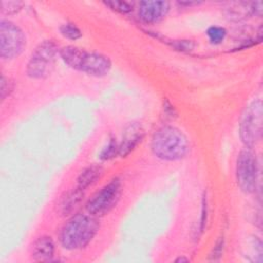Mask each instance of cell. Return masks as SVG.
<instances>
[{
    "label": "cell",
    "instance_id": "6da1fadb",
    "mask_svg": "<svg viewBox=\"0 0 263 263\" xmlns=\"http://www.w3.org/2000/svg\"><path fill=\"white\" fill-rule=\"evenodd\" d=\"M154 155L162 160L175 161L184 158L189 151L187 137L179 128L165 125L158 128L151 141Z\"/></svg>",
    "mask_w": 263,
    "mask_h": 263
},
{
    "label": "cell",
    "instance_id": "7a4b0ae2",
    "mask_svg": "<svg viewBox=\"0 0 263 263\" xmlns=\"http://www.w3.org/2000/svg\"><path fill=\"white\" fill-rule=\"evenodd\" d=\"M59 53L69 67L91 76H105L110 72L112 67L108 57L99 52L87 51L76 46H65L60 49Z\"/></svg>",
    "mask_w": 263,
    "mask_h": 263
},
{
    "label": "cell",
    "instance_id": "3957f363",
    "mask_svg": "<svg viewBox=\"0 0 263 263\" xmlns=\"http://www.w3.org/2000/svg\"><path fill=\"white\" fill-rule=\"evenodd\" d=\"M100 224L95 216L77 214L62 228L60 241L67 250H77L86 247L95 237Z\"/></svg>",
    "mask_w": 263,
    "mask_h": 263
},
{
    "label": "cell",
    "instance_id": "277c9868",
    "mask_svg": "<svg viewBox=\"0 0 263 263\" xmlns=\"http://www.w3.org/2000/svg\"><path fill=\"white\" fill-rule=\"evenodd\" d=\"M58 53V46L51 40H45L40 43L32 52L27 64V74L35 79L47 77L54 65Z\"/></svg>",
    "mask_w": 263,
    "mask_h": 263
},
{
    "label": "cell",
    "instance_id": "5b68a950",
    "mask_svg": "<svg viewBox=\"0 0 263 263\" xmlns=\"http://www.w3.org/2000/svg\"><path fill=\"white\" fill-rule=\"evenodd\" d=\"M26 47L24 32L10 21L0 22V55L3 60L17 58Z\"/></svg>",
    "mask_w": 263,
    "mask_h": 263
},
{
    "label": "cell",
    "instance_id": "8992f818",
    "mask_svg": "<svg viewBox=\"0 0 263 263\" xmlns=\"http://www.w3.org/2000/svg\"><path fill=\"white\" fill-rule=\"evenodd\" d=\"M120 194L121 182L118 178H114L87 201L85 206L87 213L95 217L106 215L116 205Z\"/></svg>",
    "mask_w": 263,
    "mask_h": 263
},
{
    "label": "cell",
    "instance_id": "52a82bcc",
    "mask_svg": "<svg viewBox=\"0 0 263 263\" xmlns=\"http://www.w3.org/2000/svg\"><path fill=\"white\" fill-rule=\"evenodd\" d=\"M239 134L242 142L249 148L260 141L262 134V104L260 100L254 101L246 109L240 121Z\"/></svg>",
    "mask_w": 263,
    "mask_h": 263
},
{
    "label": "cell",
    "instance_id": "ba28073f",
    "mask_svg": "<svg viewBox=\"0 0 263 263\" xmlns=\"http://www.w3.org/2000/svg\"><path fill=\"white\" fill-rule=\"evenodd\" d=\"M236 180L239 188L246 193H252L257 182V160L250 148L240 151L236 162Z\"/></svg>",
    "mask_w": 263,
    "mask_h": 263
},
{
    "label": "cell",
    "instance_id": "9c48e42d",
    "mask_svg": "<svg viewBox=\"0 0 263 263\" xmlns=\"http://www.w3.org/2000/svg\"><path fill=\"white\" fill-rule=\"evenodd\" d=\"M170 11L167 1H142L139 5V17L148 24H153L165 17Z\"/></svg>",
    "mask_w": 263,
    "mask_h": 263
},
{
    "label": "cell",
    "instance_id": "30bf717a",
    "mask_svg": "<svg viewBox=\"0 0 263 263\" xmlns=\"http://www.w3.org/2000/svg\"><path fill=\"white\" fill-rule=\"evenodd\" d=\"M144 129L141 124L130 123L124 130L122 141L119 144V155L121 157L127 156L143 140Z\"/></svg>",
    "mask_w": 263,
    "mask_h": 263
},
{
    "label": "cell",
    "instance_id": "8fae6325",
    "mask_svg": "<svg viewBox=\"0 0 263 263\" xmlns=\"http://www.w3.org/2000/svg\"><path fill=\"white\" fill-rule=\"evenodd\" d=\"M54 254V243L50 236L38 237L32 247V257L36 261H49Z\"/></svg>",
    "mask_w": 263,
    "mask_h": 263
},
{
    "label": "cell",
    "instance_id": "7c38bea8",
    "mask_svg": "<svg viewBox=\"0 0 263 263\" xmlns=\"http://www.w3.org/2000/svg\"><path fill=\"white\" fill-rule=\"evenodd\" d=\"M103 174V168L100 165H90L83 170L77 178V188L80 190H85L98 179L101 178Z\"/></svg>",
    "mask_w": 263,
    "mask_h": 263
},
{
    "label": "cell",
    "instance_id": "4fadbf2b",
    "mask_svg": "<svg viewBox=\"0 0 263 263\" xmlns=\"http://www.w3.org/2000/svg\"><path fill=\"white\" fill-rule=\"evenodd\" d=\"M83 195V190H80L76 187L72 191L68 192L60 202V211L63 215H67L72 212L76 205L80 202Z\"/></svg>",
    "mask_w": 263,
    "mask_h": 263
},
{
    "label": "cell",
    "instance_id": "5bb4252c",
    "mask_svg": "<svg viewBox=\"0 0 263 263\" xmlns=\"http://www.w3.org/2000/svg\"><path fill=\"white\" fill-rule=\"evenodd\" d=\"M61 34L70 40H77L82 36L81 31L74 25V24H64L60 27Z\"/></svg>",
    "mask_w": 263,
    "mask_h": 263
},
{
    "label": "cell",
    "instance_id": "9a60e30c",
    "mask_svg": "<svg viewBox=\"0 0 263 263\" xmlns=\"http://www.w3.org/2000/svg\"><path fill=\"white\" fill-rule=\"evenodd\" d=\"M206 34L209 36L210 41L213 44H219V43H221L224 40V38L226 36V30L224 28H222V27L213 26V27L208 29Z\"/></svg>",
    "mask_w": 263,
    "mask_h": 263
},
{
    "label": "cell",
    "instance_id": "2e32d148",
    "mask_svg": "<svg viewBox=\"0 0 263 263\" xmlns=\"http://www.w3.org/2000/svg\"><path fill=\"white\" fill-rule=\"evenodd\" d=\"M116 154H119V145L116 143L114 139H111L107 146L102 150L100 154V158L102 160H109L115 157Z\"/></svg>",
    "mask_w": 263,
    "mask_h": 263
},
{
    "label": "cell",
    "instance_id": "e0dca14e",
    "mask_svg": "<svg viewBox=\"0 0 263 263\" xmlns=\"http://www.w3.org/2000/svg\"><path fill=\"white\" fill-rule=\"evenodd\" d=\"M24 5L23 2L18 1H2L1 2V10L7 14H13L21 10L22 6Z\"/></svg>",
    "mask_w": 263,
    "mask_h": 263
},
{
    "label": "cell",
    "instance_id": "ac0fdd59",
    "mask_svg": "<svg viewBox=\"0 0 263 263\" xmlns=\"http://www.w3.org/2000/svg\"><path fill=\"white\" fill-rule=\"evenodd\" d=\"M105 4L110 6L112 9L122 13H127L133 10V5L124 1H109V2H105Z\"/></svg>",
    "mask_w": 263,
    "mask_h": 263
},
{
    "label": "cell",
    "instance_id": "d6986e66",
    "mask_svg": "<svg viewBox=\"0 0 263 263\" xmlns=\"http://www.w3.org/2000/svg\"><path fill=\"white\" fill-rule=\"evenodd\" d=\"M12 90V82H10L8 79H6L4 76L1 78L0 82V95H1V100L3 101L6 96L9 95V92Z\"/></svg>",
    "mask_w": 263,
    "mask_h": 263
},
{
    "label": "cell",
    "instance_id": "ffe728a7",
    "mask_svg": "<svg viewBox=\"0 0 263 263\" xmlns=\"http://www.w3.org/2000/svg\"><path fill=\"white\" fill-rule=\"evenodd\" d=\"M223 246H224V240H223L222 238L219 239V240L216 242V245H215V247H214V252H213V254H212L213 260H217L219 257H221L222 252H223Z\"/></svg>",
    "mask_w": 263,
    "mask_h": 263
},
{
    "label": "cell",
    "instance_id": "44dd1931",
    "mask_svg": "<svg viewBox=\"0 0 263 263\" xmlns=\"http://www.w3.org/2000/svg\"><path fill=\"white\" fill-rule=\"evenodd\" d=\"M205 220H206V199L203 197V199H202V214H201V227H200L201 230L203 229Z\"/></svg>",
    "mask_w": 263,
    "mask_h": 263
},
{
    "label": "cell",
    "instance_id": "7402d4cb",
    "mask_svg": "<svg viewBox=\"0 0 263 263\" xmlns=\"http://www.w3.org/2000/svg\"><path fill=\"white\" fill-rule=\"evenodd\" d=\"M179 261H187V259H184V258H180V259H178V260H177V262H179Z\"/></svg>",
    "mask_w": 263,
    "mask_h": 263
}]
</instances>
